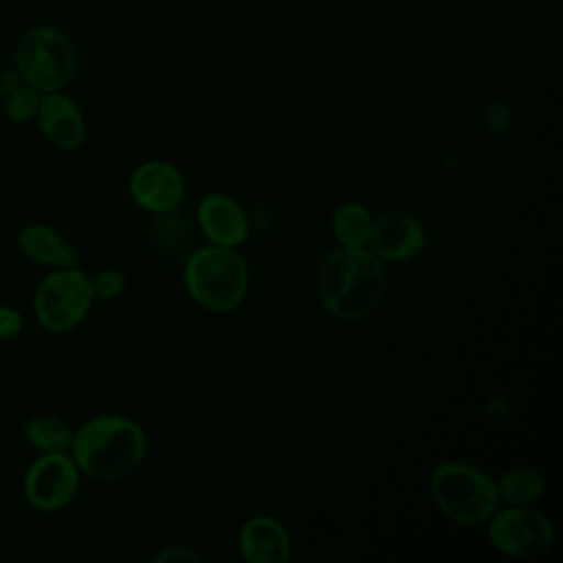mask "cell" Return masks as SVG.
<instances>
[{
	"instance_id": "21",
	"label": "cell",
	"mask_w": 563,
	"mask_h": 563,
	"mask_svg": "<svg viewBox=\"0 0 563 563\" xmlns=\"http://www.w3.org/2000/svg\"><path fill=\"white\" fill-rule=\"evenodd\" d=\"M154 561H161V563H169V561H200V556L185 548V545H167L163 548L161 552L154 554Z\"/></svg>"
},
{
	"instance_id": "15",
	"label": "cell",
	"mask_w": 563,
	"mask_h": 563,
	"mask_svg": "<svg viewBox=\"0 0 563 563\" xmlns=\"http://www.w3.org/2000/svg\"><path fill=\"white\" fill-rule=\"evenodd\" d=\"M73 433L68 422L53 413H35L24 422V438L40 453L68 451Z\"/></svg>"
},
{
	"instance_id": "8",
	"label": "cell",
	"mask_w": 563,
	"mask_h": 563,
	"mask_svg": "<svg viewBox=\"0 0 563 563\" xmlns=\"http://www.w3.org/2000/svg\"><path fill=\"white\" fill-rule=\"evenodd\" d=\"M488 539L504 554L530 559L550 550L554 528L532 506H506L488 517Z\"/></svg>"
},
{
	"instance_id": "20",
	"label": "cell",
	"mask_w": 563,
	"mask_h": 563,
	"mask_svg": "<svg viewBox=\"0 0 563 563\" xmlns=\"http://www.w3.org/2000/svg\"><path fill=\"white\" fill-rule=\"evenodd\" d=\"M24 328V317L15 306L0 303V341L15 339Z\"/></svg>"
},
{
	"instance_id": "17",
	"label": "cell",
	"mask_w": 563,
	"mask_h": 563,
	"mask_svg": "<svg viewBox=\"0 0 563 563\" xmlns=\"http://www.w3.org/2000/svg\"><path fill=\"white\" fill-rule=\"evenodd\" d=\"M497 484L499 501L508 506H532L543 497L545 479L537 468L530 466H515L506 471Z\"/></svg>"
},
{
	"instance_id": "10",
	"label": "cell",
	"mask_w": 563,
	"mask_h": 563,
	"mask_svg": "<svg viewBox=\"0 0 563 563\" xmlns=\"http://www.w3.org/2000/svg\"><path fill=\"white\" fill-rule=\"evenodd\" d=\"M40 134L48 145L62 152L79 150L86 141V119L73 97L62 90L44 92L35 114Z\"/></svg>"
},
{
	"instance_id": "11",
	"label": "cell",
	"mask_w": 563,
	"mask_h": 563,
	"mask_svg": "<svg viewBox=\"0 0 563 563\" xmlns=\"http://www.w3.org/2000/svg\"><path fill=\"white\" fill-rule=\"evenodd\" d=\"M130 196L150 213H169L183 202L185 180L174 165L165 161H147L132 172Z\"/></svg>"
},
{
	"instance_id": "4",
	"label": "cell",
	"mask_w": 563,
	"mask_h": 563,
	"mask_svg": "<svg viewBox=\"0 0 563 563\" xmlns=\"http://www.w3.org/2000/svg\"><path fill=\"white\" fill-rule=\"evenodd\" d=\"M13 66L24 84L44 92L62 90L77 70V48L68 33L53 24H35L26 29L13 53Z\"/></svg>"
},
{
	"instance_id": "23",
	"label": "cell",
	"mask_w": 563,
	"mask_h": 563,
	"mask_svg": "<svg viewBox=\"0 0 563 563\" xmlns=\"http://www.w3.org/2000/svg\"><path fill=\"white\" fill-rule=\"evenodd\" d=\"M24 84L22 75L15 66H2L0 68V99L9 97L13 90H18Z\"/></svg>"
},
{
	"instance_id": "3",
	"label": "cell",
	"mask_w": 563,
	"mask_h": 563,
	"mask_svg": "<svg viewBox=\"0 0 563 563\" xmlns=\"http://www.w3.org/2000/svg\"><path fill=\"white\" fill-rule=\"evenodd\" d=\"M185 286L189 297L205 310L231 312L246 295L249 268L235 249L209 244L187 260Z\"/></svg>"
},
{
	"instance_id": "6",
	"label": "cell",
	"mask_w": 563,
	"mask_h": 563,
	"mask_svg": "<svg viewBox=\"0 0 563 563\" xmlns=\"http://www.w3.org/2000/svg\"><path fill=\"white\" fill-rule=\"evenodd\" d=\"M90 277L79 266L53 268L33 290L35 321L51 334L77 328L92 308Z\"/></svg>"
},
{
	"instance_id": "13",
	"label": "cell",
	"mask_w": 563,
	"mask_h": 563,
	"mask_svg": "<svg viewBox=\"0 0 563 563\" xmlns=\"http://www.w3.org/2000/svg\"><path fill=\"white\" fill-rule=\"evenodd\" d=\"M18 251L33 264L46 268L79 266V251L57 229L44 222H29L15 235Z\"/></svg>"
},
{
	"instance_id": "2",
	"label": "cell",
	"mask_w": 563,
	"mask_h": 563,
	"mask_svg": "<svg viewBox=\"0 0 563 563\" xmlns=\"http://www.w3.org/2000/svg\"><path fill=\"white\" fill-rule=\"evenodd\" d=\"M147 451L145 431L125 416H95L75 433L68 449L81 475L95 482H119L132 475Z\"/></svg>"
},
{
	"instance_id": "19",
	"label": "cell",
	"mask_w": 563,
	"mask_h": 563,
	"mask_svg": "<svg viewBox=\"0 0 563 563\" xmlns=\"http://www.w3.org/2000/svg\"><path fill=\"white\" fill-rule=\"evenodd\" d=\"M90 290L95 299H117L125 290V275L114 268H103L90 277Z\"/></svg>"
},
{
	"instance_id": "1",
	"label": "cell",
	"mask_w": 563,
	"mask_h": 563,
	"mask_svg": "<svg viewBox=\"0 0 563 563\" xmlns=\"http://www.w3.org/2000/svg\"><path fill=\"white\" fill-rule=\"evenodd\" d=\"M387 288L383 262L365 246H341L332 251L317 275V290L323 308L343 321L369 317Z\"/></svg>"
},
{
	"instance_id": "7",
	"label": "cell",
	"mask_w": 563,
	"mask_h": 563,
	"mask_svg": "<svg viewBox=\"0 0 563 563\" xmlns=\"http://www.w3.org/2000/svg\"><path fill=\"white\" fill-rule=\"evenodd\" d=\"M81 473L68 451L40 453L24 471L22 493L40 512H59L77 497Z\"/></svg>"
},
{
	"instance_id": "14",
	"label": "cell",
	"mask_w": 563,
	"mask_h": 563,
	"mask_svg": "<svg viewBox=\"0 0 563 563\" xmlns=\"http://www.w3.org/2000/svg\"><path fill=\"white\" fill-rule=\"evenodd\" d=\"M238 545L249 563H286L290 559V537L284 523L268 515L251 517L240 530Z\"/></svg>"
},
{
	"instance_id": "9",
	"label": "cell",
	"mask_w": 563,
	"mask_h": 563,
	"mask_svg": "<svg viewBox=\"0 0 563 563\" xmlns=\"http://www.w3.org/2000/svg\"><path fill=\"white\" fill-rule=\"evenodd\" d=\"M427 233L422 222L409 211H387L372 222L367 238L369 251L380 262H405L424 249Z\"/></svg>"
},
{
	"instance_id": "22",
	"label": "cell",
	"mask_w": 563,
	"mask_h": 563,
	"mask_svg": "<svg viewBox=\"0 0 563 563\" xmlns=\"http://www.w3.org/2000/svg\"><path fill=\"white\" fill-rule=\"evenodd\" d=\"M486 119L495 132H504L510 125V110L506 103H490L486 110Z\"/></svg>"
},
{
	"instance_id": "18",
	"label": "cell",
	"mask_w": 563,
	"mask_h": 563,
	"mask_svg": "<svg viewBox=\"0 0 563 563\" xmlns=\"http://www.w3.org/2000/svg\"><path fill=\"white\" fill-rule=\"evenodd\" d=\"M40 99H42L40 90L22 84L18 90H13L9 97L2 99V112L15 125L31 123V121H35Z\"/></svg>"
},
{
	"instance_id": "5",
	"label": "cell",
	"mask_w": 563,
	"mask_h": 563,
	"mask_svg": "<svg viewBox=\"0 0 563 563\" xmlns=\"http://www.w3.org/2000/svg\"><path fill=\"white\" fill-rule=\"evenodd\" d=\"M431 495L438 508L455 523L477 526L499 506L497 484L466 462H442L431 473Z\"/></svg>"
},
{
	"instance_id": "12",
	"label": "cell",
	"mask_w": 563,
	"mask_h": 563,
	"mask_svg": "<svg viewBox=\"0 0 563 563\" xmlns=\"http://www.w3.org/2000/svg\"><path fill=\"white\" fill-rule=\"evenodd\" d=\"M198 224L207 240L218 246H240L249 235L244 209L224 194H209L198 205Z\"/></svg>"
},
{
	"instance_id": "16",
	"label": "cell",
	"mask_w": 563,
	"mask_h": 563,
	"mask_svg": "<svg viewBox=\"0 0 563 563\" xmlns=\"http://www.w3.org/2000/svg\"><path fill=\"white\" fill-rule=\"evenodd\" d=\"M374 216L358 200H347L336 207L332 213V233L341 242V246L361 249L367 246V238L372 231Z\"/></svg>"
}]
</instances>
